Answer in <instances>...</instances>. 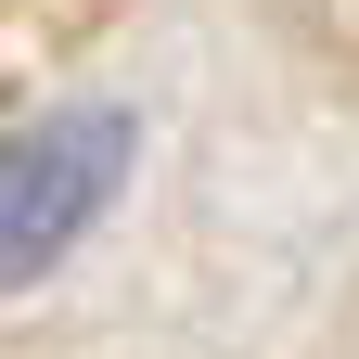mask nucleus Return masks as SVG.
Segmentation results:
<instances>
[{"instance_id": "f257e3e1", "label": "nucleus", "mask_w": 359, "mask_h": 359, "mask_svg": "<svg viewBox=\"0 0 359 359\" xmlns=\"http://www.w3.org/2000/svg\"><path fill=\"white\" fill-rule=\"evenodd\" d=\"M142 167V116L128 103H65L39 128H0V283H39L77 231L116 205V180Z\"/></svg>"}]
</instances>
